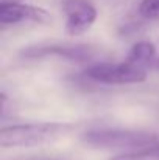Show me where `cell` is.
<instances>
[{
	"mask_svg": "<svg viewBox=\"0 0 159 160\" xmlns=\"http://www.w3.org/2000/svg\"><path fill=\"white\" fill-rule=\"evenodd\" d=\"M72 129L67 123H27L0 129L2 148H33L55 142Z\"/></svg>",
	"mask_w": 159,
	"mask_h": 160,
	"instance_id": "6da1fadb",
	"label": "cell"
},
{
	"mask_svg": "<svg viewBox=\"0 0 159 160\" xmlns=\"http://www.w3.org/2000/svg\"><path fill=\"white\" fill-rule=\"evenodd\" d=\"M81 143L92 149H144L159 143L150 131L137 129H92L81 135Z\"/></svg>",
	"mask_w": 159,
	"mask_h": 160,
	"instance_id": "7a4b0ae2",
	"label": "cell"
},
{
	"mask_svg": "<svg viewBox=\"0 0 159 160\" xmlns=\"http://www.w3.org/2000/svg\"><path fill=\"white\" fill-rule=\"evenodd\" d=\"M83 76L92 82L109 84V86H125V84H140L147 79V72L128 62L108 64L100 62L84 68Z\"/></svg>",
	"mask_w": 159,
	"mask_h": 160,
	"instance_id": "3957f363",
	"label": "cell"
},
{
	"mask_svg": "<svg viewBox=\"0 0 159 160\" xmlns=\"http://www.w3.org/2000/svg\"><path fill=\"white\" fill-rule=\"evenodd\" d=\"M97 53V50L92 45L84 44H39V45H30L20 50L22 59H45V58H61L72 62H87Z\"/></svg>",
	"mask_w": 159,
	"mask_h": 160,
	"instance_id": "277c9868",
	"label": "cell"
},
{
	"mask_svg": "<svg viewBox=\"0 0 159 160\" xmlns=\"http://www.w3.org/2000/svg\"><path fill=\"white\" fill-rule=\"evenodd\" d=\"M66 14V31L69 36H81L97 20V9L89 0H62Z\"/></svg>",
	"mask_w": 159,
	"mask_h": 160,
	"instance_id": "5b68a950",
	"label": "cell"
},
{
	"mask_svg": "<svg viewBox=\"0 0 159 160\" xmlns=\"http://www.w3.org/2000/svg\"><path fill=\"white\" fill-rule=\"evenodd\" d=\"M0 23L2 25H19V23H52V14L39 6L13 3L0 5Z\"/></svg>",
	"mask_w": 159,
	"mask_h": 160,
	"instance_id": "8992f818",
	"label": "cell"
},
{
	"mask_svg": "<svg viewBox=\"0 0 159 160\" xmlns=\"http://www.w3.org/2000/svg\"><path fill=\"white\" fill-rule=\"evenodd\" d=\"M155 54H156L155 44H151V42H148V41H140V42H136V44L130 48L125 62L140 67V64H145V62L151 61Z\"/></svg>",
	"mask_w": 159,
	"mask_h": 160,
	"instance_id": "52a82bcc",
	"label": "cell"
},
{
	"mask_svg": "<svg viewBox=\"0 0 159 160\" xmlns=\"http://www.w3.org/2000/svg\"><path fill=\"white\" fill-rule=\"evenodd\" d=\"M109 160H159V143L148 146V148H144V149H139V151L119 154Z\"/></svg>",
	"mask_w": 159,
	"mask_h": 160,
	"instance_id": "ba28073f",
	"label": "cell"
},
{
	"mask_svg": "<svg viewBox=\"0 0 159 160\" xmlns=\"http://www.w3.org/2000/svg\"><path fill=\"white\" fill-rule=\"evenodd\" d=\"M139 14L144 19H158L159 0H142L140 6H139Z\"/></svg>",
	"mask_w": 159,
	"mask_h": 160,
	"instance_id": "9c48e42d",
	"label": "cell"
},
{
	"mask_svg": "<svg viewBox=\"0 0 159 160\" xmlns=\"http://www.w3.org/2000/svg\"><path fill=\"white\" fill-rule=\"evenodd\" d=\"M25 160H67V159H62V157H30V159Z\"/></svg>",
	"mask_w": 159,
	"mask_h": 160,
	"instance_id": "30bf717a",
	"label": "cell"
},
{
	"mask_svg": "<svg viewBox=\"0 0 159 160\" xmlns=\"http://www.w3.org/2000/svg\"><path fill=\"white\" fill-rule=\"evenodd\" d=\"M24 0H0V5H13V3H20Z\"/></svg>",
	"mask_w": 159,
	"mask_h": 160,
	"instance_id": "8fae6325",
	"label": "cell"
},
{
	"mask_svg": "<svg viewBox=\"0 0 159 160\" xmlns=\"http://www.w3.org/2000/svg\"><path fill=\"white\" fill-rule=\"evenodd\" d=\"M156 64H158V67H159V61H158V62H156Z\"/></svg>",
	"mask_w": 159,
	"mask_h": 160,
	"instance_id": "7c38bea8",
	"label": "cell"
}]
</instances>
